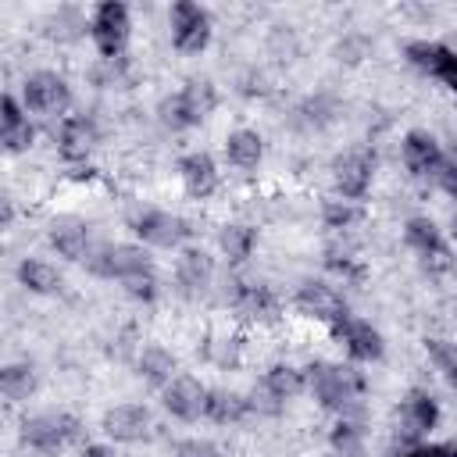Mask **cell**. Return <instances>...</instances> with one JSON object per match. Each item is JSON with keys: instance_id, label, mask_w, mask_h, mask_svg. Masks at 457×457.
I'll return each instance as SVG.
<instances>
[{"instance_id": "1", "label": "cell", "mask_w": 457, "mask_h": 457, "mask_svg": "<svg viewBox=\"0 0 457 457\" xmlns=\"http://www.w3.org/2000/svg\"><path fill=\"white\" fill-rule=\"evenodd\" d=\"M307 375V393L311 400L343 418V414H357L361 411V400L368 393V378L353 368V364H343V361H311L303 368Z\"/></svg>"}, {"instance_id": "2", "label": "cell", "mask_w": 457, "mask_h": 457, "mask_svg": "<svg viewBox=\"0 0 457 457\" xmlns=\"http://www.w3.org/2000/svg\"><path fill=\"white\" fill-rule=\"evenodd\" d=\"M218 107V93L207 79H189L182 82L175 93L161 96L157 104V121L168 129V132H189L196 129L200 121H207V114Z\"/></svg>"}, {"instance_id": "3", "label": "cell", "mask_w": 457, "mask_h": 457, "mask_svg": "<svg viewBox=\"0 0 457 457\" xmlns=\"http://www.w3.org/2000/svg\"><path fill=\"white\" fill-rule=\"evenodd\" d=\"M129 228L139 243L154 250H182L186 239L193 236V221L168 207H136L129 214Z\"/></svg>"}, {"instance_id": "4", "label": "cell", "mask_w": 457, "mask_h": 457, "mask_svg": "<svg viewBox=\"0 0 457 457\" xmlns=\"http://www.w3.org/2000/svg\"><path fill=\"white\" fill-rule=\"evenodd\" d=\"M328 179H332V189L339 200L361 204L375 182V150L371 146H346L343 154L332 157Z\"/></svg>"}, {"instance_id": "5", "label": "cell", "mask_w": 457, "mask_h": 457, "mask_svg": "<svg viewBox=\"0 0 457 457\" xmlns=\"http://www.w3.org/2000/svg\"><path fill=\"white\" fill-rule=\"evenodd\" d=\"M129 36H132V14H129L125 4L107 0V4L93 7V14H89V39H93L100 61H121V54L129 46Z\"/></svg>"}, {"instance_id": "6", "label": "cell", "mask_w": 457, "mask_h": 457, "mask_svg": "<svg viewBox=\"0 0 457 457\" xmlns=\"http://www.w3.org/2000/svg\"><path fill=\"white\" fill-rule=\"evenodd\" d=\"M21 104H25V111H32L39 118H68L71 86L61 71H50V68L29 71L21 82Z\"/></svg>"}, {"instance_id": "7", "label": "cell", "mask_w": 457, "mask_h": 457, "mask_svg": "<svg viewBox=\"0 0 457 457\" xmlns=\"http://www.w3.org/2000/svg\"><path fill=\"white\" fill-rule=\"evenodd\" d=\"M86 268H89L96 278H107V282L125 286L129 278L150 271L154 261H150V253H146L143 246H136V243H96V250L89 253Z\"/></svg>"}, {"instance_id": "8", "label": "cell", "mask_w": 457, "mask_h": 457, "mask_svg": "<svg viewBox=\"0 0 457 457\" xmlns=\"http://www.w3.org/2000/svg\"><path fill=\"white\" fill-rule=\"evenodd\" d=\"M168 32H171V46H175L182 57H200V54L211 46L214 25H211V14H207L200 4L179 0V4H171V11H168Z\"/></svg>"}, {"instance_id": "9", "label": "cell", "mask_w": 457, "mask_h": 457, "mask_svg": "<svg viewBox=\"0 0 457 457\" xmlns=\"http://www.w3.org/2000/svg\"><path fill=\"white\" fill-rule=\"evenodd\" d=\"M79 428H82V421L68 411H39V414L21 421V439L29 450L54 457L79 436Z\"/></svg>"}, {"instance_id": "10", "label": "cell", "mask_w": 457, "mask_h": 457, "mask_svg": "<svg viewBox=\"0 0 457 457\" xmlns=\"http://www.w3.org/2000/svg\"><path fill=\"white\" fill-rule=\"evenodd\" d=\"M225 303L246 325H268L278 314V293L268 282H257V278H232V282H225Z\"/></svg>"}, {"instance_id": "11", "label": "cell", "mask_w": 457, "mask_h": 457, "mask_svg": "<svg viewBox=\"0 0 457 457\" xmlns=\"http://www.w3.org/2000/svg\"><path fill=\"white\" fill-rule=\"evenodd\" d=\"M328 336H332V343L353 361V364H375V361H382L386 357V339H382V332L368 321V318H361V314H343L332 328H328Z\"/></svg>"}, {"instance_id": "12", "label": "cell", "mask_w": 457, "mask_h": 457, "mask_svg": "<svg viewBox=\"0 0 457 457\" xmlns=\"http://www.w3.org/2000/svg\"><path fill=\"white\" fill-rule=\"evenodd\" d=\"M293 311L303 314L307 321H318L325 328H332L343 314H346V296L336 282H325V278H303L296 289H293Z\"/></svg>"}, {"instance_id": "13", "label": "cell", "mask_w": 457, "mask_h": 457, "mask_svg": "<svg viewBox=\"0 0 457 457\" xmlns=\"http://www.w3.org/2000/svg\"><path fill=\"white\" fill-rule=\"evenodd\" d=\"M171 278H175V293L186 300H204L207 293H214L218 282V264L204 246H182L175 264H171Z\"/></svg>"}, {"instance_id": "14", "label": "cell", "mask_w": 457, "mask_h": 457, "mask_svg": "<svg viewBox=\"0 0 457 457\" xmlns=\"http://www.w3.org/2000/svg\"><path fill=\"white\" fill-rule=\"evenodd\" d=\"M54 143H57V154H61L64 164L86 168L89 154H93L96 143H100V125H96V118H93L89 111L68 114V118H61V125H57V132H54Z\"/></svg>"}, {"instance_id": "15", "label": "cell", "mask_w": 457, "mask_h": 457, "mask_svg": "<svg viewBox=\"0 0 457 457\" xmlns=\"http://www.w3.org/2000/svg\"><path fill=\"white\" fill-rule=\"evenodd\" d=\"M407 64L428 79H436L439 86H446L457 96V50L439 43V39H414L403 50Z\"/></svg>"}, {"instance_id": "16", "label": "cell", "mask_w": 457, "mask_h": 457, "mask_svg": "<svg viewBox=\"0 0 457 457\" xmlns=\"http://www.w3.org/2000/svg\"><path fill=\"white\" fill-rule=\"evenodd\" d=\"M403 243L411 253H418L432 271H446L453 261H450V243L443 236V228L428 218V214H411L403 221Z\"/></svg>"}, {"instance_id": "17", "label": "cell", "mask_w": 457, "mask_h": 457, "mask_svg": "<svg viewBox=\"0 0 457 457\" xmlns=\"http://www.w3.org/2000/svg\"><path fill=\"white\" fill-rule=\"evenodd\" d=\"M400 161L407 168L411 179H439L443 171V161H446V150L439 146V139L428 132V129H411L403 139H400Z\"/></svg>"}, {"instance_id": "18", "label": "cell", "mask_w": 457, "mask_h": 457, "mask_svg": "<svg viewBox=\"0 0 457 457\" xmlns=\"http://www.w3.org/2000/svg\"><path fill=\"white\" fill-rule=\"evenodd\" d=\"M443 411H439V400L428 393V389H411L400 407H396V432L407 439V443H421L436 425H439Z\"/></svg>"}, {"instance_id": "19", "label": "cell", "mask_w": 457, "mask_h": 457, "mask_svg": "<svg viewBox=\"0 0 457 457\" xmlns=\"http://www.w3.org/2000/svg\"><path fill=\"white\" fill-rule=\"evenodd\" d=\"M100 428L114 443H146L154 436L157 421H154L150 407H143V403H114L104 411Z\"/></svg>"}, {"instance_id": "20", "label": "cell", "mask_w": 457, "mask_h": 457, "mask_svg": "<svg viewBox=\"0 0 457 457\" xmlns=\"http://www.w3.org/2000/svg\"><path fill=\"white\" fill-rule=\"evenodd\" d=\"M207 400H211V389L196 378V375H175L164 389H161V403L171 418L179 421H196V418H207Z\"/></svg>"}, {"instance_id": "21", "label": "cell", "mask_w": 457, "mask_h": 457, "mask_svg": "<svg viewBox=\"0 0 457 457\" xmlns=\"http://www.w3.org/2000/svg\"><path fill=\"white\" fill-rule=\"evenodd\" d=\"M175 175H179V182H182V193L189 196V200H207V196H214L218 193V186H221V175H218V164H214V157L207 154V150H186L179 161H175Z\"/></svg>"}, {"instance_id": "22", "label": "cell", "mask_w": 457, "mask_h": 457, "mask_svg": "<svg viewBox=\"0 0 457 457\" xmlns=\"http://www.w3.org/2000/svg\"><path fill=\"white\" fill-rule=\"evenodd\" d=\"M46 239H50V246L64 257V261H89V253L96 250V243H93V228L82 221V218H75V214H64V218H54L50 221V228H46Z\"/></svg>"}, {"instance_id": "23", "label": "cell", "mask_w": 457, "mask_h": 457, "mask_svg": "<svg viewBox=\"0 0 457 457\" xmlns=\"http://www.w3.org/2000/svg\"><path fill=\"white\" fill-rule=\"evenodd\" d=\"M303 389H307V375L293 361H275L261 371V396H264L268 407H286Z\"/></svg>"}, {"instance_id": "24", "label": "cell", "mask_w": 457, "mask_h": 457, "mask_svg": "<svg viewBox=\"0 0 457 457\" xmlns=\"http://www.w3.org/2000/svg\"><path fill=\"white\" fill-rule=\"evenodd\" d=\"M0 139H4V150L14 157V154H25L32 143H36V129L29 121V111L18 96L4 93L0 100Z\"/></svg>"}, {"instance_id": "25", "label": "cell", "mask_w": 457, "mask_h": 457, "mask_svg": "<svg viewBox=\"0 0 457 457\" xmlns=\"http://www.w3.org/2000/svg\"><path fill=\"white\" fill-rule=\"evenodd\" d=\"M336 118H339V100H336L332 93H311V96H303V100L293 107V114H289L293 129H296V132H307V136L325 132L328 125H336Z\"/></svg>"}, {"instance_id": "26", "label": "cell", "mask_w": 457, "mask_h": 457, "mask_svg": "<svg viewBox=\"0 0 457 457\" xmlns=\"http://www.w3.org/2000/svg\"><path fill=\"white\" fill-rule=\"evenodd\" d=\"M221 154L236 171H257L261 161H264V136L257 129H250V125H239V129H232L225 136Z\"/></svg>"}, {"instance_id": "27", "label": "cell", "mask_w": 457, "mask_h": 457, "mask_svg": "<svg viewBox=\"0 0 457 457\" xmlns=\"http://www.w3.org/2000/svg\"><path fill=\"white\" fill-rule=\"evenodd\" d=\"M14 278L25 293H36V296H54V293L64 289L61 271L43 257H21L18 268H14Z\"/></svg>"}, {"instance_id": "28", "label": "cell", "mask_w": 457, "mask_h": 457, "mask_svg": "<svg viewBox=\"0 0 457 457\" xmlns=\"http://www.w3.org/2000/svg\"><path fill=\"white\" fill-rule=\"evenodd\" d=\"M136 375H139L143 382L164 389V386L179 375V361H175V353H171L168 346L150 343V346H143V350L136 353Z\"/></svg>"}, {"instance_id": "29", "label": "cell", "mask_w": 457, "mask_h": 457, "mask_svg": "<svg viewBox=\"0 0 457 457\" xmlns=\"http://www.w3.org/2000/svg\"><path fill=\"white\" fill-rule=\"evenodd\" d=\"M328 450L336 457H364L368 453V428L357 414H343L328 428Z\"/></svg>"}, {"instance_id": "30", "label": "cell", "mask_w": 457, "mask_h": 457, "mask_svg": "<svg viewBox=\"0 0 457 457\" xmlns=\"http://www.w3.org/2000/svg\"><path fill=\"white\" fill-rule=\"evenodd\" d=\"M218 250L228 264H246L257 250V228L250 221H225L218 228Z\"/></svg>"}, {"instance_id": "31", "label": "cell", "mask_w": 457, "mask_h": 457, "mask_svg": "<svg viewBox=\"0 0 457 457\" xmlns=\"http://www.w3.org/2000/svg\"><path fill=\"white\" fill-rule=\"evenodd\" d=\"M253 400L239 389H211V400H207V418L214 425H239L253 414Z\"/></svg>"}, {"instance_id": "32", "label": "cell", "mask_w": 457, "mask_h": 457, "mask_svg": "<svg viewBox=\"0 0 457 457\" xmlns=\"http://www.w3.org/2000/svg\"><path fill=\"white\" fill-rule=\"evenodd\" d=\"M0 393H4L11 403L29 400V396L36 393V368H32V364H21V361L7 364V368L0 371Z\"/></svg>"}, {"instance_id": "33", "label": "cell", "mask_w": 457, "mask_h": 457, "mask_svg": "<svg viewBox=\"0 0 457 457\" xmlns=\"http://www.w3.org/2000/svg\"><path fill=\"white\" fill-rule=\"evenodd\" d=\"M361 221V204H350V200H339V196H328L321 200V225L336 236L350 232L353 225Z\"/></svg>"}, {"instance_id": "34", "label": "cell", "mask_w": 457, "mask_h": 457, "mask_svg": "<svg viewBox=\"0 0 457 457\" xmlns=\"http://www.w3.org/2000/svg\"><path fill=\"white\" fill-rule=\"evenodd\" d=\"M239 353H243V343L232 339L228 332H214V336H207V343H204V361L214 364V368H221V371L236 368V364H239Z\"/></svg>"}, {"instance_id": "35", "label": "cell", "mask_w": 457, "mask_h": 457, "mask_svg": "<svg viewBox=\"0 0 457 457\" xmlns=\"http://www.w3.org/2000/svg\"><path fill=\"white\" fill-rule=\"evenodd\" d=\"M425 353H428L432 368L457 389V343L453 339H443V336H428L425 339Z\"/></svg>"}, {"instance_id": "36", "label": "cell", "mask_w": 457, "mask_h": 457, "mask_svg": "<svg viewBox=\"0 0 457 457\" xmlns=\"http://www.w3.org/2000/svg\"><path fill=\"white\" fill-rule=\"evenodd\" d=\"M175 457H225L218 443L204 439V436H189L182 443H175Z\"/></svg>"}, {"instance_id": "37", "label": "cell", "mask_w": 457, "mask_h": 457, "mask_svg": "<svg viewBox=\"0 0 457 457\" xmlns=\"http://www.w3.org/2000/svg\"><path fill=\"white\" fill-rule=\"evenodd\" d=\"M439 189L450 196V200H457V146L446 154V161H443V171H439Z\"/></svg>"}, {"instance_id": "38", "label": "cell", "mask_w": 457, "mask_h": 457, "mask_svg": "<svg viewBox=\"0 0 457 457\" xmlns=\"http://www.w3.org/2000/svg\"><path fill=\"white\" fill-rule=\"evenodd\" d=\"M396 457H450V450L439 446V443H411V446H403Z\"/></svg>"}, {"instance_id": "39", "label": "cell", "mask_w": 457, "mask_h": 457, "mask_svg": "<svg viewBox=\"0 0 457 457\" xmlns=\"http://www.w3.org/2000/svg\"><path fill=\"white\" fill-rule=\"evenodd\" d=\"M79 457H118V453H114V446H107V443H86V446L79 450Z\"/></svg>"}, {"instance_id": "40", "label": "cell", "mask_w": 457, "mask_h": 457, "mask_svg": "<svg viewBox=\"0 0 457 457\" xmlns=\"http://www.w3.org/2000/svg\"><path fill=\"white\" fill-rule=\"evenodd\" d=\"M450 232H453V239H457V211H453V221H450Z\"/></svg>"}, {"instance_id": "41", "label": "cell", "mask_w": 457, "mask_h": 457, "mask_svg": "<svg viewBox=\"0 0 457 457\" xmlns=\"http://www.w3.org/2000/svg\"><path fill=\"white\" fill-rule=\"evenodd\" d=\"M446 450H450V457H457V443H450V446H446Z\"/></svg>"}]
</instances>
